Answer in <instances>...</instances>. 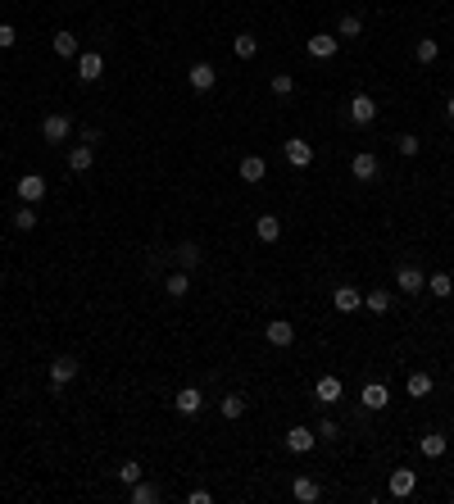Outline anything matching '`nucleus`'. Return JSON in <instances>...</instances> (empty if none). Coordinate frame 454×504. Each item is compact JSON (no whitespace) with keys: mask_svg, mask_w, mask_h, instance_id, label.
<instances>
[{"mask_svg":"<svg viewBox=\"0 0 454 504\" xmlns=\"http://www.w3.org/2000/svg\"><path fill=\"white\" fill-rule=\"evenodd\" d=\"M91 164H95V150H91V145H73V150H69V168H73V173H86Z\"/></svg>","mask_w":454,"mask_h":504,"instance_id":"nucleus-23","label":"nucleus"},{"mask_svg":"<svg viewBox=\"0 0 454 504\" xmlns=\"http://www.w3.org/2000/svg\"><path fill=\"white\" fill-rule=\"evenodd\" d=\"M18 200H23V205L46 200V178L41 173H23V178H18Z\"/></svg>","mask_w":454,"mask_h":504,"instance_id":"nucleus-1","label":"nucleus"},{"mask_svg":"<svg viewBox=\"0 0 454 504\" xmlns=\"http://www.w3.org/2000/svg\"><path fill=\"white\" fill-rule=\"evenodd\" d=\"M413 486H418V472H409V468H395V472H391V496H395V500L413 496Z\"/></svg>","mask_w":454,"mask_h":504,"instance_id":"nucleus-10","label":"nucleus"},{"mask_svg":"<svg viewBox=\"0 0 454 504\" xmlns=\"http://www.w3.org/2000/svg\"><path fill=\"white\" fill-rule=\"evenodd\" d=\"M232 46H236V55H241V60H255V51H259V41H255L250 32H241V37H236Z\"/></svg>","mask_w":454,"mask_h":504,"instance_id":"nucleus-33","label":"nucleus"},{"mask_svg":"<svg viewBox=\"0 0 454 504\" xmlns=\"http://www.w3.org/2000/svg\"><path fill=\"white\" fill-rule=\"evenodd\" d=\"M55 55H60V60H73L77 55V37L73 32H55Z\"/></svg>","mask_w":454,"mask_h":504,"instance_id":"nucleus-28","label":"nucleus"},{"mask_svg":"<svg viewBox=\"0 0 454 504\" xmlns=\"http://www.w3.org/2000/svg\"><path fill=\"white\" fill-rule=\"evenodd\" d=\"M69 132H73V119H69V114H46V119H41V137H46V141H64Z\"/></svg>","mask_w":454,"mask_h":504,"instance_id":"nucleus-5","label":"nucleus"},{"mask_svg":"<svg viewBox=\"0 0 454 504\" xmlns=\"http://www.w3.org/2000/svg\"><path fill=\"white\" fill-rule=\"evenodd\" d=\"M395 286H400V291H409V296H413V291H427V277H422L413 264H400V268H395Z\"/></svg>","mask_w":454,"mask_h":504,"instance_id":"nucleus-9","label":"nucleus"},{"mask_svg":"<svg viewBox=\"0 0 454 504\" xmlns=\"http://www.w3.org/2000/svg\"><path fill=\"white\" fill-rule=\"evenodd\" d=\"M264 178H268L264 154H246V159H241V182H264Z\"/></svg>","mask_w":454,"mask_h":504,"instance_id":"nucleus-15","label":"nucleus"},{"mask_svg":"<svg viewBox=\"0 0 454 504\" xmlns=\"http://www.w3.org/2000/svg\"><path fill=\"white\" fill-rule=\"evenodd\" d=\"M336 309H341V314H354V309H363V296H359V291H354V286H336Z\"/></svg>","mask_w":454,"mask_h":504,"instance_id":"nucleus-20","label":"nucleus"},{"mask_svg":"<svg viewBox=\"0 0 454 504\" xmlns=\"http://www.w3.org/2000/svg\"><path fill=\"white\" fill-rule=\"evenodd\" d=\"M378 119V105H373V95H350V123H359V128H368V123Z\"/></svg>","mask_w":454,"mask_h":504,"instance_id":"nucleus-4","label":"nucleus"},{"mask_svg":"<svg viewBox=\"0 0 454 504\" xmlns=\"http://www.w3.org/2000/svg\"><path fill=\"white\" fill-rule=\"evenodd\" d=\"M359 32H363V18H359V14H345V18H341V37L350 41V37H359Z\"/></svg>","mask_w":454,"mask_h":504,"instance_id":"nucleus-36","label":"nucleus"},{"mask_svg":"<svg viewBox=\"0 0 454 504\" xmlns=\"http://www.w3.org/2000/svg\"><path fill=\"white\" fill-rule=\"evenodd\" d=\"M264 336H268V345H277V350H286V345L295 341V327L286 323V318H273V323L264 327Z\"/></svg>","mask_w":454,"mask_h":504,"instance_id":"nucleus-7","label":"nucleus"},{"mask_svg":"<svg viewBox=\"0 0 454 504\" xmlns=\"http://www.w3.org/2000/svg\"><path fill=\"white\" fill-rule=\"evenodd\" d=\"M100 73H105V60L95 51H82L77 55V77H82V82H100Z\"/></svg>","mask_w":454,"mask_h":504,"instance_id":"nucleus-8","label":"nucleus"},{"mask_svg":"<svg viewBox=\"0 0 454 504\" xmlns=\"http://www.w3.org/2000/svg\"><path fill=\"white\" fill-rule=\"evenodd\" d=\"M150 500H159V491L150 482H132V504H150Z\"/></svg>","mask_w":454,"mask_h":504,"instance_id":"nucleus-31","label":"nucleus"},{"mask_svg":"<svg viewBox=\"0 0 454 504\" xmlns=\"http://www.w3.org/2000/svg\"><path fill=\"white\" fill-rule=\"evenodd\" d=\"M395 150H400V154H404V159H413V154H418V150H422V141H418V137H413V132H404V137H400V141H395Z\"/></svg>","mask_w":454,"mask_h":504,"instance_id":"nucleus-34","label":"nucleus"},{"mask_svg":"<svg viewBox=\"0 0 454 504\" xmlns=\"http://www.w3.org/2000/svg\"><path fill=\"white\" fill-rule=\"evenodd\" d=\"M291 496L300 500V504H314L318 496H323V486H318L314 477H295V486H291Z\"/></svg>","mask_w":454,"mask_h":504,"instance_id":"nucleus-21","label":"nucleus"},{"mask_svg":"<svg viewBox=\"0 0 454 504\" xmlns=\"http://www.w3.org/2000/svg\"><path fill=\"white\" fill-rule=\"evenodd\" d=\"M409 395H413V400L432 395V373H409Z\"/></svg>","mask_w":454,"mask_h":504,"instance_id":"nucleus-29","label":"nucleus"},{"mask_svg":"<svg viewBox=\"0 0 454 504\" xmlns=\"http://www.w3.org/2000/svg\"><path fill=\"white\" fill-rule=\"evenodd\" d=\"M359 400H363V409H373V413H378V409H386V404H391V391H386L382 382H368Z\"/></svg>","mask_w":454,"mask_h":504,"instance_id":"nucleus-11","label":"nucleus"},{"mask_svg":"<svg viewBox=\"0 0 454 504\" xmlns=\"http://www.w3.org/2000/svg\"><path fill=\"white\" fill-rule=\"evenodd\" d=\"M336 41H341V37H332V32L309 37V55H314V60H332V55H336Z\"/></svg>","mask_w":454,"mask_h":504,"instance_id":"nucleus-13","label":"nucleus"},{"mask_svg":"<svg viewBox=\"0 0 454 504\" xmlns=\"http://www.w3.org/2000/svg\"><path fill=\"white\" fill-rule=\"evenodd\" d=\"M282 154H286V164H291V168H309V164H314V145L300 141V137L286 141V145H282Z\"/></svg>","mask_w":454,"mask_h":504,"instance_id":"nucleus-3","label":"nucleus"},{"mask_svg":"<svg viewBox=\"0 0 454 504\" xmlns=\"http://www.w3.org/2000/svg\"><path fill=\"white\" fill-rule=\"evenodd\" d=\"M163 291H168L173 300H182V296H187V291H191V277H187V273H182V268H178V273H168V282H163Z\"/></svg>","mask_w":454,"mask_h":504,"instance_id":"nucleus-25","label":"nucleus"},{"mask_svg":"<svg viewBox=\"0 0 454 504\" xmlns=\"http://www.w3.org/2000/svg\"><path fill=\"white\" fill-rule=\"evenodd\" d=\"M14 227H18V232H32V227H36V209H32V205L14 209Z\"/></svg>","mask_w":454,"mask_h":504,"instance_id":"nucleus-32","label":"nucleus"},{"mask_svg":"<svg viewBox=\"0 0 454 504\" xmlns=\"http://www.w3.org/2000/svg\"><path fill=\"white\" fill-rule=\"evenodd\" d=\"M314 441H318V436L309 432V427H291V432H286V450H291V454H309V450H314Z\"/></svg>","mask_w":454,"mask_h":504,"instance_id":"nucleus-16","label":"nucleus"},{"mask_svg":"<svg viewBox=\"0 0 454 504\" xmlns=\"http://www.w3.org/2000/svg\"><path fill=\"white\" fill-rule=\"evenodd\" d=\"M295 91V77L291 73H273V95H291Z\"/></svg>","mask_w":454,"mask_h":504,"instance_id":"nucleus-37","label":"nucleus"},{"mask_svg":"<svg viewBox=\"0 0 454 504\" xmlns=\"http://www.w3.org/2000/svg\"><path fill=\"white\" fill-rule=\"evenodd\" d=\"M341 395H345L341 377H318V382H314V400H318V404H336Z\"/></svg>","mask_w":454,"mask_h":504,"instance_id":"nucleus-6","label":"nucleus"},{"mask_svg":"<svg viewBox=\"0 0 454 504\" xmlns=\"http://www.w3.org/2000/svg\"><path fill=\"white\" fill-rule=\"evenodd\" d=\"M391 305H395L391 291H368V296H363V309H368V314H391Z\"/></svg>","mask_w":454,"mask_h":504,"instance_id":"nucleus-22","label":"nucleus"},{"mask_svg":"<svg viewBox=\"0 0 454 504\" xmlns=\"http://www.w3.org/2000/svg\"><path fill=\"white\" fill-rule=\"evenodd\" d=\"M418 450L427 454V459H441V454H446V436H441V432H427V436L418 441Z\"/></svg>","mask_w":454,"mask_h":504,"instance_id":"nucleus-24","label":"nucleus"},{"mask_svg":"<svg viewBox=\"0 0 454 504\" xmlns=\"http://www.w3.org/2000/svg\"><path fill=\"white\" fill-rule=\"evenodd\" d=\"M350 173H354V178H359V182H373V178H378V173H382V159H378V154H373V150H359V154H354V159H350Z\"/></svg>","mask_w":454,"mask_h":504,"instance_id":"nucleus-2","label":"nucleus"},{"mask_svg":"<svg viewBox=\"0 0 454 504\" xmlns=\"http://www.w3.org/2000/svg\"><path fill=\"white\" fill-rule=\"evenodd\" d=\"M18 41V32H14V27H9V23H0V51H9V46H14Z\"/></svg>","mask_w":454,"mask_h":504,"instance_id":"nucleus-38","label":"nucleus"},{"mask_svg":"<svg viewBox=\"0 0 454 504\" xmlns=\"http://www.w3.org/2000/svg\"><path fill=\"white\" fill-rule=\"evenodd\" d=\"M427 291L446 300V296H454V277H450V273H432V277H427Z\"/></svg>","mask_w":454,"mask_h":504,"instance_id":"nucleus-26","label":"nucleus"},{"mask_svg":"<svg viewBox=\"0 0 454 504\" xmlns=\"http://www.w3.org/2000/svg\"><path fill=\"white\" fill-rule=\"evenodd\" d=\"M119 482H123V486H132V482H141V463H137V459L119 463Z\"/></svg>","mask_w":454,"mask_h":504,"instance_id":"nucleus-35","label":"nucleus"},{"mask_svg":"<svg viewBox=\"0 0 454 504\" xmlns=\"http://www.w3.org/2000/svg\"><path fill=\"white\" fill-rule=\"evenodd\" d=\"M246 409H250V400H246V395H223V400H218V413H223L227 423L246 418Z\"/></svg>","mask_w":454,"mask_h":504,"instance_id":"nucleus-17","label":"nucleus"},{"mask_svg":"<svg viewBox=\"0 0 454 504\" xmlns=\"http://www.w3.org/2000/svg\"><path fill=\"white\" fill-rule=\"evenodd\" d=\"M436 55H441V46L432 41V37H422V41L413 46V60H418V64H436Z\"/></svg>","mask_w":454,"mask_h":504,"instance_id":"nucleus-27","label":"nucleus"},{"mask_svg":"<svg viewBox=\"0 0 454 504\" xmlns=\"http://www.w3.org/2000/svg\"><path fill=\"white\" fill-rule=\"evenodd\" d=\"M77 377V359H69V354H60V359L51 364V386H69Z\"/></svg>","mask_w":454,"mask_h":504,"instance_id":"nucleus-12","label":"nucleus"},{"mask_svg":"<svg viewBox=\"0 0 454 504\" xmlns=\"http://www.w3.org/2000/svg\"><path fill=\"white\" fill-rule=\"evenodd\" d=\"M173 404H178V413L196 418V413H200V404H205V395H200L196 386H187V391H178V400H173Z\"/></svg>","mask_w":454,"mask_h":504,"instance_id":"nucleus-19","label":"nucleus"},{"mask_svg":"<svg viewBox=\"0 0 454 504\" xmlns=\"http://www.w3.org/2000/svg\"><path fill=\"white\" fill-rule=\"evenodd\" d=\"M255 237L264 241V246H273L277 237H282V218H273V214H264V218H255Z\"/></svg>","mask_w":454,"mask_h":504,"instance_id":"nucleus-18","label":"nucleus"},{"mask_svg":"<svg viewBox=\"0 0 454 504\" xmlns=\"http://www.w3.org/2000/svg\"><path fill=\"white\" fill-rule=\"evenodd\" d=\"M178 264H182V273H191L200 264V246H178Z\"/></svg>","mask_w":454,"mask_h":504,"instance_id":"nucleus-30","label":"nucleus"},{"mask_svg":"<svg viewBox=\"0 0 454 504\" xmlns=\"http://www.w3.org/2000/svg\"><path fill=\"white\" fill-rule=\"evenodd\" d=\"M446 119L454 123V95H450V100H446Z\"/></svg>","mask_w":454,"mask_h":504,"instance_id":"nucleus-39","label":"nucleus"},{"mask_svg":"<svg viewBox=\"0 0 454 504\" xmlns=\"http://www.w3.org/2000/svg\"><path fill=\"white\" fill-rule=\"evenodd\" d=\"M218 82V73H214V64H191V91H209V86Z\"/></svg>","mask_w":454,"mask_h":504,"instance_id":"nucleus-14","label":"nucleus"}]
</instances>
